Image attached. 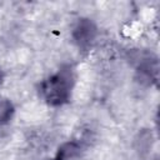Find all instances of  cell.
Returning a JSON list of instances; mask_svg holds the SVG:
<instances>
[{"mask_svg": "<svg viewBox=\"0 0 160 160\" xmlns=\"http://www.w3.org/2000/svg\"><path fill=\"white\" fill-rule=\"evenodd\" d=\"M75 85V71L69 64L62 65L54 74L39 84L40 98L50 106H62L68 104Z\"/></svg>", "mask_w": 160, "mask_h": 160, "instance_id": "6da1fadb", "label": "cell"}, {"mask_svg": "<svg viewBox=\"0 0 160 160\" xmlns=\"http://www.w3.org/2000/svg\"><path fill=\"white\" fill-rule=\"evenodd\" d=\"M98 36V26L89 18H80L72 26L71 39L80 50H89Z\"/></svg>", "mask_w": 160, "mask_h": 160, "instance_id": "7a4b0ae2", "label": "cell"}, {"mask_svg": "<svg viewBox=\"0 0 160 160\" xmlns=\"http://www.w3.org/2000/svg\"><path fill=\"white\" fill-rule=\"evenodd\" d=\"M14 114H15L14 104L8 98L0 96V126L10 122Z\"/></svg>", "mask_w": 160, "mask_h": 160, "instance_id": "5b68a950", "label": "cell"}, {"mask_svg": "<svg viewBox=\"0 0 160 160\" xmlns=\"http://www.w3.org/2000/svg\"><path fill=\"white\" fill-rule=\"evenodd\" d=\"M4 78H5V75H4V71H2V69L0 66V85L4 82Z\"/></svg>", "mask_w": 160, "mask_h": 160, "instance_id": "8992f818", "label": "cell"}, {"mask_svg": "<svg viewBox=\"0 0 160 160\" xmlns=\"http://www.w3.org/2000/svg\"><path fill=\"white\" fill-rule=\"evenodd\" d=\"M158 59L154 55L146 54L140 56L136 66V78L140 84L151 85L152 82H155L158 80Z\"/></svg>", "mask_w": 160, "mask_h": 160, "instance_id": "3957f363", "label": "cell"}, {"mask_svg": "<svg viewBox=\"0 0 160 160\" xmlns=\"http://www.w3.org/2000/svg\"><path fill=\"white\" fill-rule=\"evenodd\" d=\"M82 154V145L76 140H69L58 148L54 160H80Z\"/></svg>", "mask_w": 160, "mask_h": 160, "instance_id": "277c9868", "label": "cell"}]
</instances>
